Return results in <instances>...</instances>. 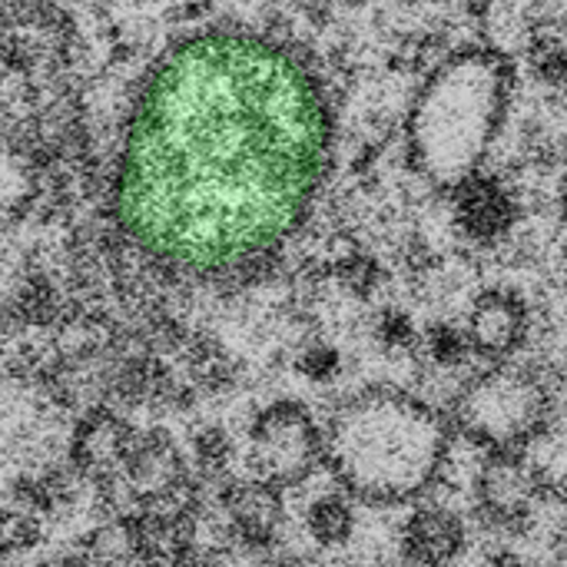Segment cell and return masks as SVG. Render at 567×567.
Returning a JSON list of instances; mask_svg holds the SVG:
<instances>
[{
  "label": "cell",
  "mask_w": 567,
  "mask_h": 567,
  "mask_svg": "<svg viewBox=\"0 0 567 567\" xmlns=\"http://www.w3.org/2000/svg\"><path fill=\"white\" fill-rule=\"evenodd\" d=\"M512 219V199L495 183H472L462 193V223L475 239L498 236Z\"/></svg>",
  "instance_id": "cell-1"
},
{
  "label": "cell",
  "mask_w": 567,
  "mask_h": 567,
  "mask_svg": "<svg viewBox=\"0 0 567 567\" xmlns=\"http://www.w3.org/2000/svg\"><path fill=\"white\" fill-rule=\"evenodd\" d=\"M518 312L515 302L508 299H488L482 302L478 316H475V339L482 349H508L518 342Z\"/></svg>",
  "instance_id": "cell-2"
}]
</instances>
